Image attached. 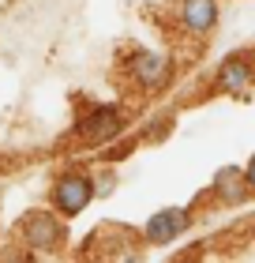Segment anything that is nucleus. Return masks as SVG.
Here are the masks:
<instances>
[{
	"instance_id": "nucleus-1",
	"label": "nucleus",
	"mask_w": 255,
	"mask_h": 263,
	"mask_svg": "<svg viewBox=\"0 0 255 263\" xmlns=\"http://www.w3.org/2000/svg\"><path fill=\"white\" fill-rule=\"evenodd\" d=\"M53 199H56V207L64 211V214H79V211H83V207H87V203L94 199V188H90V181H87V177L68 173L64 181L56 184Z\"/></svg>"
},
{
	"instance_id": "nucleus-2",
	"label": "nucleus",
	"mask_w": 255,
	"mask_h": 263,
	"mask_svg": "<svg viewBox=\"0 0 255 263\" xmlns=\"http://www.w3.org/2000/svg\"><path fill=\"white\" fill-rule=\"evenodd\" d=\"M184 226H188V214L184 211H180V207H165V211H158L154 218L143 226V237H147L150 245H165V241H173Z\"/></svg>"
},
{
	"instance_id": "nucleus-3",
	"label": "nucleus",
	"mask_w": 255,
	"mask_h": 263,
	"mask_svg": "<svg viewBox=\"0 0 255 263\" xmlns=\"http://www.w3.org/2000/svg\"><path fill=\"white\" fill-rule=\"evenodd\" d=\"M169 71H173V64H169V57H162V53H143V57H135V64H131V76H135L143 87H162L169 79Z\"/></svg>"
},
{
	"instance_id": "nucleus-4",
	"label": "nucleus",
	"mask_w": 255,
	"mask_h": 263,
	"mask_svg": "<svg viewBox=\"0 0 255 263\" xmlns=\"http://www.w3.org/2000/svg\"><path fill=\"white\" fill-rule=\"evenodd\" d=\"M120 124H124V121H120L116 109H98L87 124H83V139L94 143V147H98V143H109L120 132Z\"/></svg>"
},
{
	"instance_id": "nucleus-5",
	"label": "nucleus",
	"mask_w": 255,
	"mask_h": 263,
	"mask_svg": "<svg viewBox=\"0 0 255 263\" xmlns=\"http://www.w3.org/2000/svg\"><path fill=\"white\" fill-rule=\"evenodd\" d=\"M23 237H27L34 248H53L60 241V226L49 214H30V218L23 222Z\"/></svg>"
},
{
	"instance_id": "nucleus-6",
	"label": "nucleus",
	"mask_w": 255,
	"mask_h": 263,
	"mask_svg": "<svg viewBox=\"0 0 255 263\" xmlns=\"http://www.w3.org/2000/svg\"><path fill=\"white\" fill-rule=\"evenodd\" d=\"M180 19L191 30H210L214 19H218V8H214V0H184L180 4Z\"/></svg>"
},
{
	"instance_id": "nucleus-7",
	"label": "nucleus",
	"mask_w": 255,
	"mask_h": 263,
	"mask_svg": "<svg viewBox=\"0 0 255 263\" xmlns=\"http://www.w3.org/2000/svg\"><path fill=\"white\" fill-rule=\"evenodd\" d=\"M214 188H218V196H225V199H233V203H237V199H244L248 181H244V173H240V170H233V165H229V170L218 173Z\"/></svg>"
},
{
	"instance_id": "nucleus-8",
	"label": "nucleus",
	"mask_w": 255,
	"mask_h": 263,
	"mask_svg": "<svg viewBox=\"0 0 255 263\" xmlns=\"http://www.w3.org/2000/svg\"><path fill=\"white\" fill-rule=\"evenodd\" d=\"M222 83L229 90H244L248 83H251V68L244 61H225L222 64Z\"/></svg>"
},
{
	"instance_id": "nucleus-9",
	"label": "nucleus",
	"mask_w": 255,
	"mask_h": 263,
	"mask_svg": "<svg viewBox=\"0 0 255 263\" xmlns=\"http://www.w3.org/2000/svg\"><path fill=\"white\" fill-rule=\"evenodd\" d=\"M244 181H248V188H255V158L248 162V170H244Z\"/></svg>"
}]
</instances>
